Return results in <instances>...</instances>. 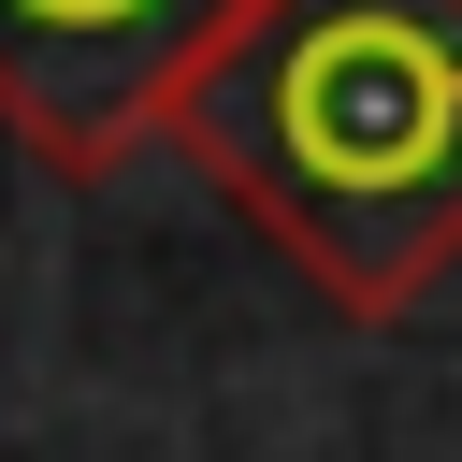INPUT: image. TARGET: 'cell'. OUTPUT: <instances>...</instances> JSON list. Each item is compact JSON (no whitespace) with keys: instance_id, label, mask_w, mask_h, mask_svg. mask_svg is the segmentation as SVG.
<instances>
[{"instance_id":"1","label":"cell","mask_w":462,"mask_h":462,"mask_svg":"<svg viewBox=\"0 0 462 462\" xmlns=\"http://www.w3.org/2000/svg\"><path fill=\"white\" fill-rule=\"evenodd\" d=\"M173 144L318 303L404 318L462 274V0H260Z\"/></svg>"},{"instance_id":"2","label":"cell","mask_w":462,"mask_h":462,"mask_svg":"<svg viewBox=\"0 0 462 462\" xmlns=\"http://www.w3.org/2000/svg\"><path fill=\"white\" fill-rule=\"evenodd\" d=\"M260 0H0V130L43 173H116L173 144V101Z\"/></svg>"}]
</instances>
